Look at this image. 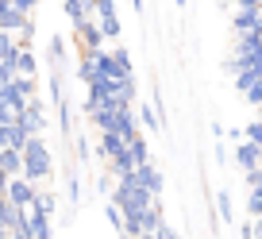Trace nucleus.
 <instances>
[{"label": "nucleus", "instance_id": "nucleus-11", "mask_svg": "<svg viewBox=\"0 0 262 239\" xmlns=\"http://www.w3.org/2000/svg\"><path fill=\"white\" fill-rule=\"evenodd\" d=\"M123 147H127V139H120V135H112V132H100V150H104V158L123 155Z\"/></svg>", "mask_w": 262, "mask_h": 239}, {"label": "nucleus", "instance_id": "nucleus-10", "mask_svg": "<svg viewBox=\"0 0 262 239\" xmlns=\"http://www.w3.org/2000/svg\"><path fill=\"white\" fill-rule=\"evenodd\" d=\"M0 173H8V178H19V150L0 147Z\"/></svg>", "mask_w": 262, "mask_h": 239}, {"label": "nucleus", "instance_id": "nucleus-15", "mask_svg": "<svg viewBox=\"0 0 262 239\" xmlns=\"http://www.w3.org/2000/svg\"><path fill=\"white\" fill-rule=\"evenodd\" d=\"M8 4H12L16 12H24V16H31V8L39 4V0H8Z\"/></svg>", "mask_w": 262, "mask_h": 239}, {"label": "nucleus", "instance_id": "nucleus-14", "mask_svg": "<svg viewBox=\"0 0 262 239\" xmlns=\"http://www.w3.org/2000/svg\"><path fill=\"white\" fill-rule=\"evenodd\" d=\"M19 50V42H16V35H8V31H0V62L8 66L12 62V54Z\"/></svg>", "mask_w": 262, "mask_h": 239}, {"label": "nucleus", "instance_id": "nucleus-19", "mask_svg": "<svg viewBox=\"0 0 262 239\" xmlns=\"http://www.w3.org/2000/svg\"><path fill=\"white\" fill-rule=\"evenodd\" d=\"M8 182H12L8 173H0V197H4V189H8Z\"/></svg>", "mask_w": 262, "mask_h": 239}, {"label": "nucleus", "instance_id": "nucleus-12", "mask_svg": "<svg viewBox=\"0 0 262 239\" xmlns=\"http://www.w3.org/2000/svg\"><path fill=\"white\" fill-rule=\"evenodd\" d=\"M239 162L247 173H258V143H243L239 147Z\"/></svg>", "mask_w": 262, "mask_h": 239}, {"label": "nucleus", "instance_id": "nucleus-16", "mask_svg": "<svg viewBox=\"0 0 262 239\" xmlns=\"http://www.w3.org/2000/svg\"><path fill=\"white\" fill-rule=\"evenodd\" d=\"M247 135H251V143H258V139H262V127L251 124V127H247Z\"/></svg>", "mask_w": 262, "mask_h": 239}, {"label": "nucleus", "instance_id": "nucleus-1", "mask_svg": "<svg viewBox=\"0 0 262 239\" xmlns=\"http://www.w3.org/2000/svg\"><path fill=\"white\" fill-rule=\"evenodd\" d=\"M19 178L39 185L42 178H50V150L42 135H31V139L19 147Z\"/></svg>", "mask_w": 262, "mask_h": 239}, {"label": "nucleus", "instance_id": "nucleus-17", "mask_svg": "<svg viewBox=\"0 0 262 239\" xmlns=\"http://www.w3.org/2000/svg\"><path fill=\"white\" fill-rule=\"evenodd\" d=\"M239 8L243 12H258V0H239Z\"/></svg>", "mask_w": 262, "mask_h": 239}, {"label": "nucleus", "instance_id": "nucleus-8", "mask_svg": "<svg viewBox=\"0 0 262 239\" xmlns=\"http://www.w3.org/2000/svg\"><path fill=\"white\" fill-rule=\"evenodd\" d=\"M66 12H70L74 24H85V19H93V12H97V0H66Z\"/></svg>", "mask_w": 262, "mask_h": 239}, {"label": "nucleus", "instance_id": "nucleus-3", "mask_svg": "<svg viewBox=\"0 0 262 239\" xmlns=\"http://www.w3.org/2000/svg\"><path fill=\"white\" fill-rule=\"evenodd\" d=\"M123 178H127V182H135L139 189H147L150 197H158V193H162V173H158L150 162H143V166H135V170H127Z\"/></svg>", "mask_w": 262, "mask_h": 239}, {"label": "nucleus", "instance_id": "nucleus-6", "mask_svg": "<svg viewBox=\"0 0 262 239\" xmlns=\"http://www.w3.org/2000/svg\"><path fill=\"white\" fill-rule=\"evenodd\" d=\"M239 89L247 93V100H251V104H258L262 100V70H239Z\"/></svg>", "mask_w": 262, "mask_h": 239}, {"label": "nucleus", "instance_id": "nucleus-5", "mask_svg": "<svg viewBox=\"0 0 262 239\" xmlns=\"http://www.w3.org/2000/svg\"><path fill=\"white\" fill-rule=\"evenodd\" d=\"M74 35H77V42H81V50H100L104 47V35H100V27L93 24V19L74 24Z\"/></svg>", "mask_w": 262, "mask_h": 239}, {"label": "nucleus", "instance_id": "nucleus-20", "mask_svg": "<svg viewBox=\"0 0 262 239\" xmlns=\"http://www.w3.org/2000/svg\"><path fill=\"white\" fill-rule=\"evenodd\" d=\"M139 239H155V235H150V231H147V235H139Z\"/></svg>", "mask_w": 262, "mask_h": 239}, {"label": "nucleus", "instance_id": "nucleus-4", "mask_svg": "<svg viewBox=\"0 0 262 239\" xmlns=\"http://www.w3.org/2000/svg\"><path fill=\"white\" fill-rule=\"evenodd\" d=\"M4 197H8V205L27 208L35 197H39V185H35V182H27V178H12V182H8V189H4Z\"/></svg>", "mask_w": 262, "mask_h": 239}, {"label": "nucleus", "instance_id": "nucleus-13", "mask_svg": "<svg viewBox=\"0 0 262 239\" xmlns=\"http://www.w3.org/2000/svg\"><path fill=\"white\" fill-rule=\"evenodd\" d=\"M12 93H16V97H24V100H31L35 97V77H24V74H12Z\"/></svg>", "mask_w": 262, "mask_h": 239}, {"label": "nucleus", "instance_id": "nucleus-7", "mask_svg": "<svg viewBox=\"0 0 262 239\" xmlns=\"http://www.w3.org/2000/svg\"><path fill=\"white\" fill-rule=\"evenodd\" d=\"M27 139H31V135H27L24 127L16 124V120H12V124H0V147H12V150H19Z\"/></svg>", "mask_w": 262, "mask_h": 239}, {"label": "nucleus", "instance_id": "nucleus-2", "mask_svg": "<svg viewBox=\"0 0 262 239\" xmlns=\"http://www.w3.org/2000/svg\"><path fill=\"white\" fill-rule=\"evenodd\" d=\"M93 62H97V77H112V81H131V62L127 50H93Z\"/></svg>", "mask_w": 262, "mask_h": 239}, {"label": "nucleus", "instance_id": "nucleus-9", "mask_svg": "<svg viewBox=\"0 0 262 239\" xmlns=\"http://www.w3.org/2000/svg\"><path fill=\"white\" fill-rule=\"evenodd\" d=\"M258 12H239L235 16V35L239 39H251V35H258Z\"/></svg>", "mask_w": 262, "mask_h": 239}, {"label": "nucleus", "instance_id": "nucleus-18", "mask_svg": "<svg viewBox=\"0 0 262 239\" xmlns=\"http://www.w3.org/2000/svg\"><path fill=\"white\" fill-rule=\"evenodd\" d=\"M4 81H12V70L4 66V62H0V85H4Z\"/></svg>", "mask_w": 262, "mask_h": 239}]
</instances>
